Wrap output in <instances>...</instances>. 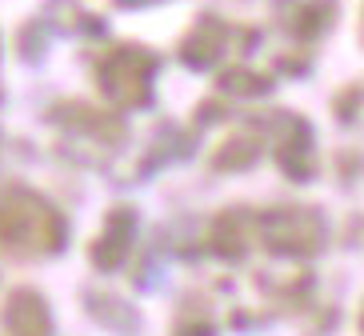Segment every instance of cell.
Returning <instances> with one entry per match:
<instances>
[{"label": "cell", "instance_id": "2", "mask_svg": "<svg viewBox=\"0 0 364 336\" xmlns=\"http://www.w3.org/2000/svg\"><path fill=\"white\" fill-rule=\"evenodd\" d=\"M9 320H12V336H44V304L28 293L12 296Z\"/></svg>", "mask_w": 364, "mask_h": 336}, {"label": "cell", "instance_id": "1", "mask_svg": "<svg viewBox=\"0 0 364 336\" xmlns=\"http://www.w3.org/2000/svg\"><path fill=\"white\" fill-rule=\"evenodd\" d=\"M0 237L33 249H53L60 244V220L41 200H12L9 208H0Z\"/></svg>", "mask_w": 364, "mask_h": 336}]
</instances>
